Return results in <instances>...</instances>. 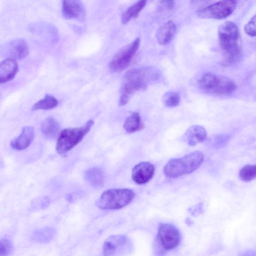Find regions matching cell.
I'll list each match as a JSON object with an SVG mask.
<instances>
[{"label":"cell","mask_w":256,"mask_h":256,"mask_svg":"<svg viewBox=\"0 0 256 256\" xmlns=\"http://www.w3.org/2000/svg\"><path fill=\"white\" fill-rule=\"evenodd\" d=\"M239 36L238 28L234 22L227 21L218 28L219 42L224 53V62L227 65L235 62L240 56V48L238 44Z\"/></svg>","instance_id":"obj_2"},{"label":"cell","mask_w":256,"mask_h":256,"mask_svg":"<svg viewBox=\"0 0 256 256\" xmlns=\"http://www.w3.org/2000/svg\"><path fill=\"white\" fill-rule=\"evenodd\" d=\"M236 6V0H222L199 10L197 14L202 18L224 19L231 15Z\"/></svg>","instance_id":"obj_7"},{"label":"cell","mask_w":256,"mask_h":256,"mask_svg":"<svg viewBox=\"0 0 256 256\" xmlns=\"http://www.w3.org/2000/svg\"><path fill=\"white\" fill-rule=\"evenodd\" d=\"M58 102L54 96L46 94L44 98L36 102L32 108V110H50L57 106Z\"/></svg>","instance_id":"obj_24"},{"label":"cell","mask_w":256,"mask_h":256,"mask_svg":"<svg viewBox=\"0 0 256 256\" xmlns=\"http://www.w3.org/2000/svg\"><path fill=\"white\" fill-rule=\"evenodd\" d=\"M94 124V120H90L80 127L67 128L61 131L56 146L58 153L64 154L76 146L90 132Z\"/></svg>","instance_id":"obj_5"},{"label":"cell","mask_w":256,"mask_h":256,"mask_svg":"<svg viewBox=\"0 0 256 256\" xmlns=\"http://www.w3.org/2000/svg\"><path fill=\"white\" fill-rule=\"evenodd\" d=\"M6 54L13 59H22L29 52L27 42L22 38H16L10 41L6 46Z\"/></svg>","instance_id":"obj_12"},{"label":"cell","mask_w":256,"mask_h":256,"mask_svg":"<svg viewBox=\"0 0 256 256\" xmlns=\"http://www.w3.org/2000/svg\"><path fill=\"white\" fill-rule=\"evenodd\" d=\"M56 230L52 227H44L36 230L32 235V239L38 242L46 243L55 236Z\"/></svg>","instance_id":"obj_22"},{"label":"cell","mask_w":256,"mask_h":256,"mask_svg":"<svg viewBox=\"0 0 256 256\" xmlns=\"http://www.w3.org/2000/svg\"><path fill=\"white\" fill-rule=\"evenodd\" d=\"M206 136V131L202 126L193 125L186 130L183 136V140L189 146H194L204 142Z\"/></svg>","instance_id":"obj_13"},{"label":"cell","mask_w":256,"mask_h":256,"mask_svg":"<svg viewBox=\"0 0 256 256\" xmlns=\"http://www.w3.org/2000/svg\"><path fill=\"white\" fill-rule=\"evenodd\" d=\"M204 158L203 154L200 151H194L180 158H172L164 166V172L170 178L190 174L199 168Z\"/></svg>","instance_id":"obj_3"},{"label":"cell","mask_w":256,"mask_h":256,"mask_svg":"<svg viewBox=\"0 0 256 256\" xmlns=\"http://www.w3.org/2000/svg\"><path fill=\"white\" fill-rule=\"evenodd\" d=\"M162 100L166 106L169 108L176 107L180 103V96L176 92L168 91L164 94Z\"/></svg>","instance_id":"obj_26"},{"label":"cell","mask_w":256,"mask_h":256,"mask_svg":"<svg viewBox=\"0 0 256 256\" xmlns=\"http://www.w3.org/2000/svg\"><path fill=\"white\" fill-rule=\"evenodd\" d=\"M140 42L138 38L120 49L110 62V70L117 72L126 68L138 50Z\"/></svg>","instance_id":"obj_6"},{"label":"cell","mask_w":256,"mask_h":256,"mask_svg":"<svg viewBox=\"0 0 256 256\" xmlns=\"http://www.w3.org/2000/svg\"><path fill=\"white\" fill-rule=\"evenodd\" d=\"M240 179L245 182H250L256 178V164H247L239 171Z\"/></svg>","instance_id":"obj_25"},{"label":"cell","mask_w":256,"mask_h":256,"mask_svg":"<svg viewBox=\"0 0 256 256\" xmlns=\"http://www.w3.org/2000/svg\"><path fill=\"white\" fill-rule=\"evenodd\" d=\"M244 30L248 36L252 37L256 36V14L245 25Z\"/></svg>","instance_id":"obj_29"},{"label":"cell","mask_w":256,"mask_h":256,"mask_svg":"<svg viewBox=\"0 0 256 256\" xmlns=\"http://www.w3.org/2000/svg\"><path fill=\"white\" fill-rule=\"evenodd\" d=\"M34 136L33 127L28 126L23 128L21 134L12 140L10 145L16 150H23L26 148L32 142Z\"/></svg>","instance_id":"obj_14"},{"label":"cell","mask_w":256,"mask_h":256,"mask_svg":"<svg viewBox=\"0 0 256 256\" xmlns=\"http://www.w3.org/2000/svg\"><path fill=\"white\" fill-rule=\"evenodd\" d=\"M180 239V233L176 226L168 223L159 224L157 240L161 248L164 250H173L179 245Z\"/></svg>","instance_id":"obj_8"},{"label":"cell","mask_w":256,"mask_h":256,"mask_svg":"<svg viewBox=\"0 0 256 256\" xmlns=\"http://www.w3.org/2000/svg\"><path fill=\"white\" fill-rule=\"evenodd\" d=\"M12 250V245L11 242L6 238H2L0 242V256H8Z\"/></svg>","instance_id":"obj_28"},{"label":"cell","mask_w":256,"mask_h":256,"mask_svg":"<svg viewBox=\"0 0 256 256\" xmlns=\"http://www.w3.org/2000/svg\"><path fill=\"white\" fill-rule=\"evenodd\" d=\"M40 129L43 135L48 139L58 137L61 132L58 123L51 117H48L42 122Z\"/></svg>","instance_id":"obj_18"},{"label":"cell","mask_w":256,"mask_h":256,"mask_svg":"<svg viewBox=\"0 0 256 256\" xmlns=\"http://www.w3.org/2000/svg\"><path fill=\"white\" fill-rule=\"evenodd\" d=\"M50 202L48 196H40L32 201V208L36 210L44 209L48 206Z\"/></svg>","instance_id":"obj_27"},{"label":"cell","mask_w":256,"mask_h":256,"mask_svg":"<svg viewBox=\"0 0 256 256\" xmlns=\"http://www.w3.org/2000/svg\"><path fill=\"white\" fill-rule=\"evenodd\" d=\"M176 30V26L172 20L164 23L158 30L156 36L158 42L162 46L168 44L172 40Z\"/></svg>","instance_id":"obj_16"},{"label":"cell","mask_w":256,"mask_h":256,"mask_svg":"<svg viewBox=\"0 0 256 256\" xmlns=\"http://www.w3.org/2000/svg\"><path fill=\"white\" fill-rule=\"evenodd\" d=\"M202 209V204H199L194 206V208H191L190 209V212L192 213V214H198V212H201V210Z\"/></svg>","instance_id":"obj_30"},{"label":"cell","mask_w":256,"mask_h":256,"mask_svg":"<svg viewBox=\"0 0 256 256\" xmlns=\"http://www.w3.org/2000/svg\"><path fill=\"white\" fill-rule=\"evenodd\" d=\"M144 124L142 121L140 114L133 112L128 116L123 124L124 130L128 133H132L140 130L144 128Z\"/></svg>","instance_id":"obj_20"},{"label":"cell","mask_w":256,"mask_h":256,"mask_svg":"<svg viewBox=\"0 0 256 256\" xmlns=\"http://www.w3.org/2000/svg\"><path fill=\"white\" fill-rule=\"evenodd\" d=\"M18 70V63L14 59L8 58L0 64V82L5 83L12 80Z\"/></svg>","instance_id":"obj_15"},{"label":"cell","mask_w":256,"mask_h":256,"mask_svg":"<svg viewBox=\"0 0 256 256\" xmlns=\"http://www.w3.org/2000/svg\"><path fill=\"white\" fill-rule=\"evenodd\" d=\"M148 0H139L126 10L122 14V22L125 24L137 16L146 4Z\"/></svg>","instance_id":"obj_23"},{"label":"cell","mask_w":256,"mask_h":256,"mask_svg":"<svg viewBox=\"0 0 256 256\" xmlns=\"http://www.w3.org/2000/svg\"><path fill=\"white\" fill-rule=\"evenodd\" d=\"M132 248L130 239L122 234L112 235L108 238L104 242L102 252L105 256H114L126 254Z\"/></svg>","instance_id":"obj_9"},{"label":"cell","mask_w":256,"mask_h":256,"mask_svg":"<svg viewBox=\"0 0 256 256\" xmlns=\"http://www.w3.org/2000/svg\"><path fill=\"white\" fill-rule=\"evenodd\" d=\"M236 88V84L232 79L228 77L220 76L218 86L214 94L229 95L232 94Z\"/></svg>","instance_id":"obj_21"},{"label":"cell","mask_w":256,"mask_h":256,"mask_svg":"<svg viewBox=\"0 0 256 256\" xmlns=\"http://www.w3.org/2000/svg\"><path fill=\"white\" fill-rule=\"evenodd\" d=\"M84 178L88 183L95 188L102 187L105 180L104 170L97 166L90 168L85 171Z\"/></svg>","instance_id":"obj_17"},{"label":"cell","mask_w":256,"mask_h":256,"mask_svg":"<svg viewBox=\"0 0 256 256\" xmlns=\"http://www.w3.org/2000/svg\"><path fill=\"white\" fill-rule=\"evenodd\" d=\"M219 77L211 72L204 74L199 80V88L206 92L214 94L218 86Z\"/></svg>","instance_id":"obj_19"},{"label":"cell","mask_w":256,"mask_h":256,"mask_svg":"<svg viewBox=\"0 0 256 256\" xmlns=\"http://www.w3.org/2000/svg\"><path fill=\"white\" fill-rule=\"evenodd\" d=\"M134 196V192L129 188L109 189L102 194L96 204L102 210H118L130 204Z\"/></svg>","instance_id":"obj_4"},{"label":"cell","mask_w":256,"mask_h":256,"mask_svg":"<svg viewBox=\"0 0 256 256\" xmlns=\"http://www.w3.org/2000/svg\"><path fill=\"white\" fill-rule=\"evenodd\" d=\"M162 3L166 8L170 9L174 7V0H162Z\"/></svg>","instance_id":"obj_31"},{"label":"cell","mask_w":256,"mask_h":256,"mask_svg":"<svg viewBox=\"0 0 256 256\" xmlns=\"http://www.w3.org/2000/svg\"><path fill=\"white\" fill-rule=\"evenodd\" d=\"M154 171V166L152 163L148 162H140L133 168L132 178L136 184H144L152 178Z\"/></svg>","instance_id":"obj_11"},{"label":"cell","mask_w":256,"mask_h":256,"mask_svg":"<svg viewBox=\"0 0 256 256\" xmlns=\"http://www.w3.org/2000/svg\"><path fill=\"white\" fill-rule=\"evenodd\" d=\"M160 78V71L153 66L134 68L127 71L120 86L118 105H126L136 92L146 89L150 84Z\"/></svg>","instance_id":"obj_1"},{"label":"cell","mask_w":256,"mask_h":256,"mask_svg":"<svg viewBox=\"0 0 256 256\" xmlns=\"http://www.w3.org/2000/svg\"><path fill=\"white\" fill-rule=\"evenodd\" d=\"M62 14L66 19L84 20L86 11L80 0H62Z\"/></svg>","instance_id":"obj_10"}]
</instances>
